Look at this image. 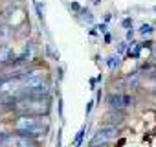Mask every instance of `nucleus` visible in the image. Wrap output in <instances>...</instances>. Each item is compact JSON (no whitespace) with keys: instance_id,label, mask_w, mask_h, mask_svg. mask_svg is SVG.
Returning <instances> with one entry per match:
<instances>
[{"instance_id":"obj_1","label":"nucleus","mask_w":156,"mask_h":147,"mask_svg":"<svg viewBox=\"0 0 156 147\" xmlns=\"http://www.w3.org/2000/svg\"><path fill=\"white\" fill-rule=\"evenodd\" d=\"M15 110H19L20 114H28V116H42L50 112V99L48 96L42 98H35V96H22L20 99H17Z\"/></svg>"},{"instance_id":"obj_2","label":"nucleus","mask_w":156,"mask_h":147,"mask_svg":"<svg viewBox=\"0 0 156 147\" xmlns=\"http://www.w3.org/2000/svg\"><path fill=\"white\" fill-rule=\"evenodd\" d=\"M15 129H17L19 136H26V138H33V140L46 134V125H42V121L39 120V116L22 114L15 121Z\"/></svg>"},{"instance_id":"obj_3","label":"nucleus","mask_w":156,"mask_h":147,"mask_svg":"<svg viewBox=\"0 0 156 147\" xmlns=\"http://www.w3.org/2000/svg\"><path fill=\"white\" fill-rule=\"evenodd\" d=\"M118 136V129L114 127V125H108V127H103V129H99L96 134H94V138L90 140V147H98V145H105V143H108L110 140H114Z\"/></svg>"},{"instance_id":"obj_4","label":"nucleus","mask_w":156,"mask_h":147,"mask_svg":"<svg viewBox=\"0 0 156 147\" xmlns=\"http://www.w3.org/2000/svg\"><path fill=\"white\" fill-rule=\"evenodd\" d=\"M108 105L114 110H123L129 105H132V98L130 96H125V94H110L108 96Z\"/></svg>"},{"instance_id":"obj_5","label":"nucleus","mask_w":156,"mask_h":147,"mask_svg":"<svg viewBox=\"0 0 156 147\" xmlns=\"http://www.w3.org/2000/svg\"><path fill=\"white\" fill-rule=\"evenodd\" d=\"M8 145L9 147H37V142L33 138H26V136H6Z\"/></svg>"},{"instance_id":"obj_6","label":"nucleus","mask_w":156,"mask_h":147,"mask_svg":"<svg viewBox=\"0 0 156 147\" xmlns=\"http://www.w3.org/2000/svg\"><path fill=\"white\" fill-rule=\"evenodd\" d=\"M17 55L13 52V48L9 46H2V50H0V63H9V61H15Z\"/></svg>"},{"instance_id":"obj_7","label":"nucleus","mask_w":156,"mask_h":147,"mask_svg":"<svg viewBox=\"0 0 156 147\" xmlns=\"http://www.w3.org/2000/svg\"><path fill=\"white\" fill-rule=\"evenodd\" d=\"M83 136H85V127L77 132V136H75V142H73V145L75 147H81V142H83Z\"/></svg>"},{"instance_id":"obj_8","label":"nucleus","mask_w":156,"mask_h":147,"mask_svg":"<svg viewBox=\"0 0 156 147\" xmlns=\"http://www.w3.org/2000/svg\"><path fill=\"white\" fill-rule=\"evenodd\" d=\"M140 33H141V35H151V33H152V26H151V24H143V26L140 28Z\"/></svg>"},{"instance_id":"obj_9","label":"nucleus","mask_w":156,"mask_h":147,"mask_svg":"<svg viewBox=\"0 0 156 147\" xmlns=\"http://www.w3.org/2000/svg\"><path fill=\"white\" fill-rule=\"evenodd\" d=\"M0 26H2V15H0Z\"/></svg>"}]
</instances>
